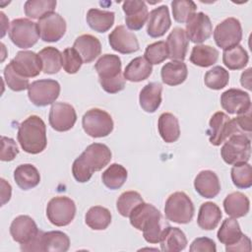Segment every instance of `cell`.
I'll list each match as a JSON object with an SVG mask.
<instances>
[{
    "label": "cell",
    "mask_w": 252,
    "mask_h": 252,
    "mask_svg": "<svg viewBox=\"0 0 252 252\" xmlns=\"http://www.w3.org/2000/svg\"><path fill=\"white\" fill-rule=\"evenodd\" d=\"M249 60L247 51L241 45H235L229 49L223 50L222 62L229 70L243 69Z\"/></svg>",
    "instance_id": "cell-40"
},
{
    "label": "cell",
    "mask_w": 252,
    "mask_h": 252,
    "mask_svg": "<svg viewBox=\"0 0 252 252\" xmlns=\"http://www.w3.org/2000/svg\"><path fill=\"white\" fill-rule=\"evenodd\" d=\"M220 105L228 114H241L251 109L249 94L239 89H229L220 95Z\"/></svg>",
    "instance_id": "cell-17"
},
{
    "label": "cell",
    "mask_w": 252,
    "mask_h": 252,
    "mask_svg": "<svg viewBox=\"0 0 252 252\" xmlns=\"http://www.w3.org/2000/svg\"><path fill=\"white\" fill-rule=\"evenodd\" d=\"M144 200L142 196L136 191H126L123 192L117 199L116 208L118 213L125 218H129L132 211Z\"/></svg>",
    "instance_id": "cell-44"
},
{
    "label": "cell",
    "mask_w": 252,
    "mask_h": 252,
    "mask_svg": "<svg viewBox=\"0 0 252 252\" xmlns=\"http://www.w3.org/2000/svg\"><path fill=\"white\" fill-rule=\"evenodd\" d=\"M70 247L69 236L59 230L43 232L42 250L45 252H66Z\"/></svg>",
    "instance_id": "cell-35"
},
{
    "label": "cell",
    "mask_w": 252,
    "mask_h": 252,
    "mask_svg": "<svg viewBox=\"0 0 252 252\" xmlns=\"http://www.w3.org/2000/svg\"><path fill=\"white\" fill-rule=\"evenodd\" d=\"M225 251L226 252H236V251H251V241L250 238L243 234L242 237L233 245L225 246Z\"/></svg>",
    "instance_id": "cell-53"
},
{
    "label": "cell",
    "mask_w": 252,
    "mask_h": 252,
    "mask_svg": "<svg viewBox=\"0 0 252 252\" xmlns=\"http://www.w3.org/2000/svg\"><path fill=\"white\" fill-rule=\"evenodd\" d=\"M10 64L17 73L25 78L36 77L42 70L39 55L29 50L19 51L15 58L10 61Z\"/></svg>",
    "instance_id": "cell-15"
},
{
    "label": "cell",
    "mask_w": 252,
    "mask_h": 252,
    "mask_svg": "<svg viewBox=\"0 0 252 252\" xmlns=\"http://www.w3.org/2000/svg\"><path fill=\"white\" fill-rule=\"evenodd\" d=\"M194 188L204 198H215L220 191V179L214 171L202 170L195 177Z\"/></svg>",
    "instance_id": "cell-23"
},
{
    "label": "cell",
    "mask_w": 252,
    "mask_h": 252,
    "mask_svg": "<svg viewBox=\"0 0 252 252\" xmlns=\"http://www.w3.org/2000/svg\"><path fill=\"white\" fill-rule=\"evenodd\" d=\"M49 124L58 132H66L73 128L77 121L75 108L66 102H54L49 110Z\"/></svg>",
    "instance_id": "cell-13"
},
{
    "label": "cell",
    "mask_w": 252,
    "mask_h": 252,
    "mask_svg": "<svg viewBox=\"0 0 252 252\" xmlns=\"http://www.w3.org/2000/svg\"><path fill=\"white\" fill-rule=\"evenodd\" d=\"M204 82L206 87L211 90H221L229 82V73L221 66H215L205 74Z\"/></svg>",
    "instance_id": "cell-43"
},
{
    "label": "cell",
    "mask_w": 252,
    "mask_h": 252,
    "mask_svg": "<svg viewBox=\"0 0 252 252\" xmlns=\"http://www.w3.org/2000/svg\"><path fill=\"white\" fill-rule=\"evenodd\" d=\"M160 76L165 85L178 86L187 79L188 69L183 61H170L162 66Z\"/></svg>",
    "instance_id": "cell-28"
},
{
    "label": "cell",
    "mask_w": 252,
    "mask_h": 252,
    "mask_svg": "<svg viewBox=\"0 0 252 252\" xmlns=\"http://www.w3.org/2000/svg\"><path fill=\"white\" fill-rule=\"evenodd\" d=\"M189 39L182 28H174L166 38L168 58L172 61H183L186 57Z\"/></svg>",
    "instance_id": "cell-22"
},
{
    "label": "cell",
    "mask_w": 252,
    "mask_h": 252,
    "mask_svg": "<svg viewBox=\"0 0 252 252\" xmlns=\"http://www.w3.org/2000/svg\"><path fill=\"white\" fill-rule=\"evenodd\" d=\"M14 179L23 190H30L40 182V174L37 168L31 163L20 164L14 171Z\"/></svg>",
    "instance_id": "cell-31"
},
{
    "label": "cell",
    "mask_w": 252,
    "mask_h": 252,
    "mask_svg": "<svg viewBox=\"0 0 252 252\" xmlns=\"http://www.w3.org/2000/svg\"><path fill=\"white\" fill-rule=\"evenodd\" d=\"M83 64V60L79 53L73 48L68 47L62 52V66L66 73L76 74Z\"/></svg>",
    "instance_id": "cell-48"
},
{
    "label": "cell",
    "mask_w": 252,
    "mask_h": 252,
    "mask_svg": "<svg viewBox=\"0 0 252 252\" xmlns=\"http://www.w3.org/2000/svg\"><path fill=\"white\" fill-rule=\"evenodd\" d=\"M115 14L110 11L92 8L87 13V23L89 27L97 32H107L114 24Z\"/></svg>",
    "instance_id": "cell-33"
},
{
    "label": "cell",
    "mask_w": 252,
    "mask_h": 252,
    "mask_svg": "<svg viewBox=\"0 0 252 252\" xmlns=\"http://www.w3.org/2000/svg\"><path fill=\"white\" fill-rule=\"evenodd\" d=\"M127 179L126 168L119 163L110 164L101 174L102 183L110 190H116L123 186Z\"/></svg>",
    "instance_id": "cell-38"
},
{
    "label": "cell",
    "mask_w": 252,
    "mask_h": 252,
    "mask_svg": "<svg viewBox=\"0 0 252 252\" xmlns=\"http://www.w3.org/2000/svg\"><path fill=\"white\" fill-rule=\"evenodd\" d=\"M153 72V66L145 57H136L132 59L125 67L123 77L129 82H142L148 79Z\"/></svg>",
    "instance_id": "cell-30"
},
{
    "label": "cell",
    "mask_w": 252,
    "mask_h": 252,
    "mask_svg": "<svg viewBox=\"0 0 252 252\" xmlns=\"http://www.w3.org/2000/svg\"><path fill=\"white\" fill-rule=\"evenodd\" d=\"M190 252H216V243L208 237H198L191 243Z\"/></svg>",
    "instance_id": "cell-51"
},
{
    "label": "cell",
    "mask_w": 252,
    "mask_h": 252,
    "mask_svg": "<svg viewBox=\"0 0 252 252\" xmlns=\"http://www.w3.org/2000/svg\"><path fill=\"white\" fill-rule=\"evenodd\" d=\"M75 215V202L66 196L54 197L46 206V217L56 226L68 225L74 220Z\"/></svg>",
    "instance_id": "cell-9"
},
{
    "label": "cell",
    "mask_w": 252,
    "mask_h": 252,
    "mask_svg": "<svg viewBox=\"0 0 252 252\" xmlns=\"http://www.w3.org/2000/svg\"><path fill=\"white\" fill-rule=\"evenodd\" d=\"M230 176L234 186L239 189H247L252 186V167L248 162L233 164Z\"/></svg>",
    "instance_id": "cell-42"
},
{
    "label": "cell",
    "mask_w": 252,
    "mask_h": 252,
    "mask_svg": "<svg viewBox=\"0 0 252 252\" xmlns=\"http://www.w3.org/2000/svg\"><path fill=\"white\" fill-rule=\"evenodd\" d=\"M207 134L213 146H220L230 136L243 133L238 128L234 118H230L224 112L218 111L210 119Z\"/></svg>",
    "instance_id": "cell-6"
},
{
    "label": "cell",
    "mask_w": 252,
    "mask_h": 252,
    "mask_svg": "<svg viewBox=\"0 0 252 252\" xmlns=\"http://www.w3.org/2000/svg\"><path fill=\"white\" fill-rule=\"evenodd\" d=\"M9 37L17 47L23 49L30 48L38 40L37 25L29 19H15L10 26Z\"/></svg>",
    "instance_id": "cell-8"
},
{
    "label": "cell",
    "mask_w": 252,
    "mask_h": 252,
    "mask_svg": "<svg viewBox=\"0 0 252 252\" xmlns=\"http://www.w3.org/2000/svg\"><path fill=\"white\" fill-rule=\"evenodd\" d=\"M38 231L39 229L35 221L26 215L15 218L10 225V234L13 240L21 245L31 242L37 235Z\"/></svg>",
    "instance_id": "cell-19"
},
{
    "label": "cell",
    "mask_w": 252,
    "mask_h": 252,
    "mask_svg": "<svg viewBox=\"0 0 252 252\" xmlns=\"http://www.w3.org/2000/svg\"><path fill=\"white\" fill-rule=\"evenodd\" d=\"M219 58V51L211 45L199 44L192 48L190 61L199 67H210L217 63Z\"/></svg>",
    "instance_id": "cell-37"
},
{
    "label": "cell",
    "mask_w": 252,
    "mask_h": 252,
    "mask_svg": "<svg viewBox=\"0 0 252 252\" xmlns=\"http://www.w3.org/2000/svg\"><path fill=\"white\" fill-rule=\"evenodd\" d=\"M56 4L55 0H28L24 5V11L29 18L39 20L53 13Z\"/></svg>",
    "instance_id": "cell-41"
},
{
    "label": "cell",
    "mask_w": 252,
    "mask_h": 252,
    "mask_svg": "<svg viewBox=\"0 0 252 252\" xmlns=\"http://www.w3.org/2000/svg\"><path fill=\"white\" fill-rule=\"evenodd\" d=\"M220 156L227 164L247 162L251 156V141L244 134H234L224 141Z\"/></svg>",
    "instance_id": "cell-5"
},
{
    "label": "cell",
    "mask_w": 252,
    "mask_h": 252,
    "mask_svg": "<svg viewBox=\"0 0 252 252\" xmlns=\"http://www.w3.org/2000/svg\"><path fill=\"white\" fill-rule=\"evenodd\" d=\"M82 126L89 136L93 138H102L112 132L114 124L108 112L99 108H92L84 114Z\"/></svg>",
    "instance_id": "cell-7"
},
{
    "label": "cell",
    "mask_w": 252,
    "mask_h": 252,
    "mask_svg": "<svg viewBox=\"0 0 252 252\" xmlns=\"http://www.w3.org/2000/svg\"><path fill=\"white\" fill-rule=\"evenodd\" d=\"M72 173L76 181L80 183H85L91 179L94 172L89 168V166L85 163L83 158L79 156L73 162Z\"/></svg>",
    "instance_id": "cell-49"
},
{
    "label": "cell",
    "mask_w": 252,
    "mask_h": 252,
    "mask_svg": "<svg viewBox=\"0 0 252 252\" xmlns=\"http://www.w3.org/2000/svg\"><path fill=\"white\" fill-rule=\"evenodd\" d=\"M40 38L45 42H56L66 32V22L58 13H50L36 23Z\"/></svg>",
    "instance_id": "cell-12"
},
{
    "label": "cell",
    "mask_w": 252,
    "mask_h": 252,
    "mask_svg": "<svg viewBox=\"0 0 252 252\" xmlns=\"http://www.w3.org/2000/svg\"><path fill=\"white\" fill-rule=\"evenodd\" d=\"M19 154V149L16 142L12 138L5 136L1 137V153L0 159L2 161H11Z\"/></svg>",
    "instance_id": "cell-50"
},
{
    "label": "cell",
    "mask_w": 252,
    "mask_h": 252,
    "mask_svg": "<svg viewBox=\"0 0 252 252\" xmlns=\"http://www.w3.org/2000/svg\"><path fill=\"white\" fill-rule=\"evenodd\" d=\"M171 20L166 5H161L152 10L149 14L147 33L151 37L162 36L170 28Z\"/></svg>",
    "instance_id": "cell-21"
},
{
    "label": "cell",
    "mask_w": 252,
    "mask_h": 252,
    "mask_svg": "<svg viewBox=\"0 0 252 252\" xmlns=\"http://www.w3.org/2000/svg\"><path fill=\"white\" fill-rule=\"evenodd\" d=\"M130 223L136 229L143 231L145 240L149 243L159 242L162 226V217L160 212L152 204L141 203L129 216Z\"/></svg>",
    "instance_id": "cell-1"
},
{
    "label": "cell",
    "mask_w": 252,
    "mask_h": 252,
    "mask_svg": "<svg viewBox=\"0 0 252 252\" xmlns=\"http://www.w3.org/2000/svg\"><path fill=\"white\" fill-rule=\"evenodd\" d=\"M89 168L94 171H99L106 166L111 160V151L109 148L100 143H93L86 148L80 156Z\"/></svg>",
    "instance_id": "cell-18"
},
{
    "label": "cell",
    "mask_w": 252,
    "mask_h": 252,
    "mask_svg": "<svg viewBox=\"0 0 252 252\" xmlns=\"http://www.w3.org/2000/svg\"><path fill=\"white\" fill-rule=\"evenodd\" d=\"M60 94V85L52 79L37 80L30 84L28 89L29 99L35 106L53 104Z\"/></svg>",
    "instance_id": "cell-10"
},
{
    "label": "cell",
    "mask_w": 252,
    "mask_h": 252,
    "mask_svg": "<svg viewBox=\"0 0 252 252\" xmlns=\"http://www.w3.org/2000/svg\"><path fill=\"white\" fill-rule=\"evenodd\" d=\"M160 249L164 252H179L187 245L185 233L178 227L165 226L159 239Z\"/></svg>",
    "instance_id": "cell-26"
},
{
    "label": "cell",
    "mask_w": 252,
    "mask_h": 252,
    "mask_svg": "<svg viewBox=\"0 0 252 252\" xmlns=\"http://www.w3.org/2000/svg\"><path fill=\"white\" fill-rule=\"evenodd\" d=\"M0 16H1V23H2V27H1V31H2V32H1V37H3L4 35H5V33H6V26L7 27H9V22L8 23H5V22H7L8 21V19L6 18V16H5V14L3 13V12H1L0 13Z\"/></svg>",
    "instance_id": "cell-56"
},
{
    "label": "cell",
    "mask_w": 252,
    "mask_h": 252,
    "mask_svg": "<svg viewBox=\"0 0 252 252\" xmlns=\"http://www.w3.org/2000/svg\"><path fill=\"white\" fill-rule=\"evenodd\" d=\"M195 213V208L191 199L184 192L172 193L164 205L165 218L176 223L184 224L191 221Z\"/></svg>",
    "instance_id": "cell-4"
},
{
    "label": "cell",
    "mask_w": 252,
    "mask_h": 252,
    "mask_svg": "<svg viewBox=\"0 0 252 252\" xmlns=\"http://www.w3.org/2000/svg\"><path fill=\"white\" fill-rule=\"evenodd\" d=\"M173 19L178 23H186L195 14L197 6L191 0H173L171 2Z\"/></svg>",
    "instance_id": "cell-45"
},
{
    "label": "cell",
    "mask_w": 252,
    "mask_h": 252,
    "mask_svg": "<svg viewBox=\"0 0 252 252\" xmlns=\"http://www.w3.org/2000/svg\"><path fill=\"white\" fill-rule=\"evenodd\" d=\"M86 224L94 230H103L111 222V213L101 206H94L89 209L85 216Z\"/></svg>",
    "instance_id": "cell-34"
},
{
    "label": "cell",
    "mask_w": 252,
    "mask_h": 252,
    "mask_svg": "<svg viewBox=\"0 0 252 252\" xmlns=\"http://www.w3.org/2000/svg\"><path fill=\"white\" fill-rule=\"evenodd\" d=\"M122 63L118 55L104 54L98 58L94 69L101 88L108 94H117L125 88V79L121 73Z\"/></svg>",
    "instance_id": "cell-3"
},
{
    "label": "cell",
    "mask_w": 252,
    "mask_h": 252,
    "mask_svg": "<svg viewBox=\"0 0 252 252\" xmlns=\"http://www.w3.org/2000/svg\"><path fill=\"white\" fill-rule=\"evenodd\" d=\"M235 122L238 126V128L240 129L241 132H247V133H251V129H252V123H251V109L238 114L237 117L234 118Z\"/></svg>",
    "instance_id": "cell-52"
},
{
    "label": "cell",
    "mask_w": 252,
    "mask_h": 252,
    "mask_svg": "<svg viewBox=\"0 0 252 252\" xmlns=\"http://www.w3.org/2000/svg\"><path fill=\"white\" fill-rule=\"evenodd\" d=\"M0 181H1V206H3L7 202H9L11 199L12 187L4 178H1Z\"/></svg>",
    "instance_id": "cell-54"
},
{
    "label": "cell",
    "mask_w": 252,
    "mask_h": 252,
    "mask_svg": "<svg viewBox=\"0 0 252 252\" xmlns=\"http://www.w3.org/2000/svg\"><path fill=\"white\" fill-rule=\"evenodd\" d=\"M125 13V23L129 30L139 31L143 28L149 18L146 3L142 0H126L122 4Z\"/></svg>",
    "instance_id": "cell-20"
},
{
    "label": "cell",
    "mask_w": 252,
    "mask_h": 252,
    "mask_svg": "<svg viewBox=\"0 0 252 252\" xmlns=\"http://www.w3.org/2000/svg\"><path fill=\"white\" fill-rule=\"evenodd\" d=\"M243 233L241 231L240 225L234 218L225 219L217 233L220 242L225 246L235 244L237 241H239Z\"/></svg>",
    "instance_id": "cell-36"
},
{
    "label": "cell",
    "mask_w": 252,
    "mask_h": 252,
    "mask_svg": "<svg viewBox=\"0 0 252 252\" xmlns=\"http://www.w3.org/2000/svg\"><path fill=\"white\" fill-rule=\"evenodd\" d=\"M221 217V211L217 204L206 202L199 209L197 223L204 230H212L218 226Z\"/></svg>",
    "instance_id": "cell-27"
},
{
    "label": "cell",
    "mask_w": 252,
    "mask_h": 252,
    "mask_svg": "<svg viewBox=\"0 0 252 252\" xmlns=\"http://www.w3.org/2000/svg\"><path fill=\"white\" fill-rule=\"evenodd\" d=\"M145 59L152 65H158L168 58V49L165 41L159 40L149 44L145 50Z\"/></svg>",
    "instance_id": "cell-46"
},
{
    "label": "cell",
    "mask_w": 252,
    "mask_h": 252,
    "mask_svg": "<svg viewBox=\"0 0 252 252\" xmlns=\"http://www.w3.org/2000/svg\"><path fill=\"white\" fill-rule=\"evenodd\" d=\"M158 129L161 139L165 143H173L179 139V122L176 116H174L172 113L164 112L160 114L158 121Z\"/></svg>",
    "instance_id": "cell-32"
},
{
    "label": "cell",
    "mask_w": 252,
    "mask_h": 252,
    "mask_svg": "<svg viewBox=\"0 0 252 252\" xmlns=\"http://www.w3.org/2000/svg\"><path fill=\"white\" fill-rule=\"evenodd\" d=\"M3 75L8 88L11 89L12 91L22 92L29 89V86H30L29 79L17 73L10 63L4 68Z\"/></svg>",
    "instance_id": "cell-47"
},
{
    "label": "cell",
    "mask_w": 252,
    "mask_h": 252,
    "mask_svg": "<svg viewBox=\"0 0 252 252\" xmlns=\"http://www.w3.org/2000/svg\"><path fill=\"white\" fill-rule=\"evenodd\" d=\"M45 74H56L62 67V53L53 46H47L38 52Z\"/></svg>",
    "instance_id": "cell-39"
},
{
    "label": "cell",
    "mask_w": 252,
    "mask_h": 252,
    "mask_svg": "<svg viewBox=\"0 0 252 252\" xmlns=\"http://www.w3.org/2000/svg\"><path fill=\"white\" fill-rule=\"evenodd\" d=\"M223 209L231 218L237 219L246 216L250 209V202L247 196L241 192H232L223 200Z\"/></svg>",
    "instance_id": "cell-29"
},
{
    "label": "cell",
    "mask_w": 252,
    "mask_h": 252,
    "mask_svg": "<svg viewBox=\"0 0 252 252\" xmlns=\"http://www.w3.org/2000/svg\"><path fill=\"white\" fill-rule=\"evenodd\" d=\"M188 39L194 43H202L209 39L213 32L212 22L203 12L193 14L186 22L185 31Z\"/></svg>",
    "instance_id": "cell-14"
},
{
    "label": "cell",
    "mask_w": 252,
    "mask_h": 252,
    "mask_svg": "<svg viewBox=\"0 0 252 252\" xmlns=\"http://www.w3.org/2000/svg\"><path fill=\"white\" fill-rule=\"evenodd\" d=\"M108 41L110 47L121 54H131L140 48L137 36L123 25L117 26L110 32Z\"/></svg>",
    "instance_id": "cell-16"
},
{
    "label": "cell",
    "mask_w": 252,
    "mask_h": 252,
    "mask_svg": "<svg viewBox=\"0 0 252 252\" xmlns=\"http://www.w3.org/2000/svg\"><path fill=\"white\" fill-rule=\"evenodd\" d=\"M73 48L79 53L83 63H91L100 54L101 43L92 34H82L74 41Z\"/></svg>",
    "instance_id": "cell-24"
},
{
    "label": "cell",
    "mask_w": 252,
    "mask_h": 252,
    "mask_svg": "<svg viewBox=\"0 0 252 252\" xmlns=\"http://www.w3.org/2000/svg\"><path fill=\"white\" fill-rule=\"evenodd\" d=\"M162 86L159 83L152 82L147 84L140 92L139 102L143 110L154 113L161 103Z\"/></svg>",
    "instance_id": "cell-25"
},
{
    "label": "cell",
    "mask_w": 252,
    "mask_h": 252,
    "mask_svg": "<svg viewBox=\"0 0 252 252\" xmlns=\"http://www.w3.org/2000/svg\"><path fill=\"white\" fill-rule=\"evenodd\" d=\"M251 68H248L245 72H243L240 79L241 85L247 90H251Z\"/></svg>",
    "instance_id": "cell-55"
},
{
    "label": "cell",
    "mask_w": 252,
    "mask_h": 252,
    "mask_svg": "<svg viewBox=\"0 0 252 252\" xmlns=\"http://www.w3.org/2000/svg\"><path fill=\"white\" fill-rule=\"evenodd\" d=\"M18 142L21 148L28 154L41 153L47 145L46 126L37 115H31L25 119L18 129Z\"/></svg>",
    "instance_id": "cell-2"
},
{
    "label": "cell",
    "mask_w": 252,
    "mask_h": 252,
    "mask_svg": "<svg viewBox=\"0 0 252 252\" xmlns=\"http://www.w3.org/2000/svg\"><path fill=\"white\" fill-rule=\"evenodd\" d=\"M216 44L221 49H229L238 45L242 39V28L240 22L233 18H227L220 22L214 31Z\"/></svg>",
    "instance_id": "cell-11"
}]
</instances>
